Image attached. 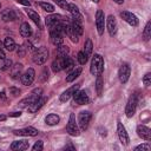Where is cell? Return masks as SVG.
I'll return each instance as SVG.
<instances>
[{"label":"cell","mask_w":151,"mask_h":151,"mask_svg":"<svg viewBox=\"0 0 151 151\" xmlns=\"http://www.w3.org/2000/svg\"><path fill=\"white\" fill-rule=\"evenodd\" d=\"M91 118H92V113L90 111H81L79 113V116H78V125H79L80 130L85 131L88 127Z\"/></svg>","instance_id":"cell-5"},{"label":"cell","mask_w":151,"mask_h":151,"mask_svg":"<svg viewBox=\"0 0 151 151\" xmlns=\"http://www.w3.org/2000/svg\"><path fill=\"white\" fill-rule=\"evenodd\" d=\"M20 34L22 38H29L32 35V28L28 22H22L20 26Z\"/></svg>","instance_id":"cell-22"},{"label":"cell","mask_w":151,"mask_h":151,"mask_svg":"<svg viewBox=\"0 0 151 151\" xmlns=\"http://www.w3.org/2000/svg\"><path fill=\"white\" fill-rule=\"evenodd\" d=\"M143 84H144L146 87L150 86V84H151V73H146V74L143 77Z\"/></svg>","instance_id":"cell-39"},{"label":"cell","mask_w":151,"mask_h":151,"mask_svg":"<svg viewBox=\"0 0 151 151\" xmlns=\"http://www.w3.org/2000/svg\"><path fill=\"white\" fill-rule=\"evenodd\" d=\"M1 19L4 21H13L17 19V13L12 8H6L1 12Z\"/></svg>","instance_id":"cell-21"},{"label":"cell","mask_w":151,"mask_h":151,"mask_svg":"<svg viewBox=\"0 0 151 151\" xmlns=\"http://www.w3.org/2000/svg\"><path fill=\"white\" fill-rule=\"evenodd\" d=\"M6 116L5 114H0V122H4V120H6Z\"/></svg>","instance_id":"cell-48"},{"label":"cell","mask_w":151,"mask_h":151,"mask_svg":"<svg viewBox=\"0 0 151 151\" xmlns=\"http://www.w3.org/2000/svg\"><path fill=\"white\" fill-rule=\"evenodd\" d=\"M73 66H74V61L70 57L64 55V70L70 71L71 68H73Z\"/></svg>","instance_id":"cell-32"},{"label":"cell","mask_w":151,"mask_h":151,"mask_svg":"<svg viewBox=\"0 0 151 151\" xmlns=\"http://www.w3.org/2000/svg\"><path fill=\"white\" fill-rule=\"evenodd\" d=\"M59 120H60V118H59V116L58 114H55V113H50V114H47L46 116V118H45V122H46V124L47 125H57L58 123H59Z\"/></svg>","instance_id":"cell-25"},{"label":"cell","mask_w":151,"mask_h":151,"mask_svg":"<svg viewBox=\"0 0 151 151\" xmlns=\"http://www.w3.org/2000/svg\"><path fill=\"white\" fill-rule=\"evenodd\" d=\"M71 26H72L73 31L76 32V34H77L78 37H80V35L83 34V26H81V24H80L79 21H76V20L71 21Z\"/></svg>","instance_id":"cell-29"},{"label":"cell","mask_w":151,"mask_h":151,"mask_svg":"<svg viewBox=\"0 0 151 151\" xmlns=\"http://www.w3.org/2000/svg\"><path fill=\"white\" fill-rule=\"evenodd\" d=\"M26 53H27V50H26V46H25V44H24V45H21V46L18 48V55H19V57H25Z\"/></svg>","instance_id":"cell-41"},{"label":"cell","mask_w":151,"mask_h":151,"mask_svg":"<svg viewBox=\"0 0 151 151\" xmlns=\"http://www.w3.org/2000/svg\"><path fill=\"white\" fill-rule=\"evenodd\" d=\"M65 149H66V150H68V149H70V150H74L76 147H74V146H73V145H72V144L70 143L68 145H66V146H65Z\"/></svg>","instance_id":"cell-47"},{"label":"cell","mask_w":151,"mask_h":151,"mask_svg":"<svg viewBox=\"0 0 151 151\" xmlns=\"http://www.w3.org/2000/svg\"><path fill=\"white\" fill-rule=\"evenodd\" d=\"M47 58H48V50H47V47L41 46L38 50H35V52L32 57V60L37 65H42V64H45Z\"/></svg>","instance_id":"cell-2"},{"label":"cell","mask_w":151,"mask_h":151,"mask_svg":"<svg viewBox=\"0 0 151 151\" xmlns=\"http://www.w3.org/2000/svg\"><path fill=\"white\" fill-rule=\"evenodd\" d=\"M32 149H33L34 151H41V150L44 149L42 140H38V142H35V143H34V145L32 146Z\"/></svg>","instance_id":"cell-40"},{"label":"cell","mask_w":151,"mask_h":151,"mask_svg":"<svg viewBox=\"0 0 151 151\" xmlns=\"http://www.w3.org/2000/svg\"><path fill=\"white\" fill-rule=\"evenodd\" d=\"M9 93L13 96V97H17L20 94V90L19 88H15V87H11L9 88Z\"/></svg>","instance_id":"cell-43"},{"label":"cell","mask_w":151,"mask_h":151,"mask_svg":"<svg viewBox=\"0 0 151 151\" xmlns=\"http://www.w3.org/2000/svg\"><path fill=\"white\" fill-rule=\"evenodd\" d=\"M120 17L129 25H131V26H138V18L133 13H131L129 11H123V12H120Z\"/></svg>","instance_id":"cell-13"},{"label":"cell","mask_w":151,"mask_h":151,"mask_svg":"<svg viewBox=\"0 0 151 151\" xmlns=\"http://www.w3.org/2000/svg\"><path fill=\"white\" fill-rule=\"evenodd\" d=\"M47 101V98L46 97H40L39 99H37L34 103H32L27 109H28V111L31 112V113H34V112H37L38 110H40L42 106H44V104Z\"/></svg>","instance_id":"cell-16"},{"label":"cell","mask_w":151,"mask_h":151,"mask_svg":"<svg viewBox=\"0 0 151 151\" xmlns=\"http://www.w3.org/2000/svg\"><path fill=\"white\" fill-rule=\"evenodd\" d=\"M21 116V112L19 111V112H12V113H9V117H20Z\"/></svg>","instance_id":"cell-45"},{"label":"cell","mask_w":151,"mask_h":151,"mask_svg":"<svg viewBox=\"0 0 151 151\" xmlns=\"http://www.w3.org/2000/svg\"><path fill=\"white\" fill-rule=\"evenodd\" d=\"M0 7H1V4H0Z\"/></svg>","instance_id":"cell-53"},{"label":"cell","mask_w":151,"mask_h":151,"mask_svg":"<svg viewBox=\"0 0 151 151\" xmlns=\"http://www.w3.org/2000/svg\"><path fill=\"white\" fill-rule=\"evenodd\" d=\"M77 59H78L79 64L85 65V64L87 63V60H88V55H87L84 51H80V52H78V54H77Z\"/></svg>","instance_id":"cell-33"},{"label":"cell","mask_w":151,"mask_h":151,"mask_svg":"<svg viewBox=\"0 0 151 151\" xmlns=\"http://www.w3.org/2000/svg\"><path fill=\"white\" fill-rule=\"evenodd\" d=\"M41 93H42V90H41L40 87L34 88V90L31 92V94H29L28 97H26L25 99H22V100L19 103V106H20V107H28L32 103H34L37 99H39V98L41 97Z\"/></svg>","instance_id":"cell-3"},{"label":"cell","mask_w":151,"mask_h":151,"mask_svg":"<svg viewBox=\"0 0 151 151\" xmlns=\"http://www.w3.org/2000/svg\"><path fill=\"white\" fill-rule=\"evenodd\" d=\"M117 133H118V138L120 140V143L123 145H129V142H130V138H129V134L126 132V129L125 126L123 125V123L118 122L117 123Z\"/></svg>","instance_id":"cell-8"},{"label":"cell","mask_w":151,"mask_h":151,"mask_svg":"<svg viewBox=\"0 0 151 151\" xmlns=\"http://www.w3.org/2000/svg\"><path fill=\"white\" fill-rule=\"evenodd\" d=\"M137 105H138V97H137V94H132L129 98L126 107H125V114L127 118H131L134 116L136 110H137Z\"/></svg>","instance_id":"cell-4"},{"label":"cell","mask_w":151,"mask_h":151,"mask_svg":"<svg viewBox=\"0 0 151 151\" xmlns=\"http://www.w3.org/2000/svg\"><path fill=\"white\" fill-rule=\"evenodd\" d=\"M60 8H63V9H68V2L66 1V0H53Z\"/></svg>","instance_id":"cell-38"},{"label":"cell","mask_w":151,"mask_h":151,"mask_svg":"<svg viewBox=\"0 0 151 151\" xmlns=\"http://www.w3.org/2000/svg\"><path fill=\"white\" fill-rule=\"evenodd\" d=\"M80 73H81V67L74 68V70H73L72 72H70L68 76L66 77V81H67V83H71V81L76 80V78H78V77L80 76Z\"/></svg>","instance_id":"cell-28"},{"label":"cell","mask_w":151,"mask_h":151,"mask_svg":"<svg viewBox=\"0 0 151 151\" xmlns=\"http://www.w3.org/2000/svg\"><path fill=\"white\" fill-rule=\"evenodd\" d=\"M11 67H12V60L8 59V58H5V59H4V63H2V65H1V70L6 71V70H9Z\"/></svg>","instance_id":"cell-37"},{"label":"cell","mask_w":151,"mask_h":151,"mask_svg":"<svg viewBox=\"0 0 151 151\" xmlns=\"http://www.w3.org/2000/svg\"><path fill=\"white\" fill-rule=\"evenodd\" d=\"M64 20H65V19H64L61 15H59V14H52V15L46 17L45 22H46V26L51 29V28H53V27H55V26L63 24Z\"/></svg>","instance_id":"cell-10"},{"label":"cell","mask_w":151,"mask_h":151,"mask_svg":"<svg viewBox=\"0 0 151 151\" xmlns=\"http://www.w3.org/2000/svg\"><path fill=\"white\" fill-rule=\"evenodd\" d=\"M52 70L54 72H59V71L64 70V57H58L52 63Z\"/></svg>","instance_id":"cell-23"},{"label":"cell","mask_w":151,"mask_h":151,"mask_svg":"<svg viewBox=\"0 0 151 151\" xmlns=\"http://www.w3.org/2000/svg\"><path fill=\"white\" fill-rule=\"evenodd\" d=\"M17 1H18V4H21L24 6H29L31 5V2L28 0H17Z\"/></svg>","instance_id":"cell-44"},{"label":"cell","mask_w":151,"mask_h":151,"mask_svg":"<svg viewBox=\"0 0 151 151\" xmlns=\"http://www.w3.org/2000/svg\"><path fill=\"white\" fill-rule=\"evenodd\" d=\"M71 14H72V17H73V20H76V21H79V22H81V20H83V15L80 14V12H79V8L74 5V4H68V9H67Z\"/></svg>","instance_id":"cell-20"},{"label":"cell","mask_w":151,"mask_h":151,"mask_svg":"<svg viewBox=\"0 0 151 151\" xmlns=\"http://www.w3.org/2000/svg\"><path fill=\"white\" fill-rule=\"evenodd\" d=\"M105 14L101 9H98L96 12V27H97V31H98V34L99 35H103L104 34V29H105Z\"/></svg>","instance_id":"cell-7"},{"label":"cell","mask_w":151,"mask_h":151,"mask_svg":"<svg viewBox=\"0 0 151 151\" xmlns=\"http://www.w3.org/2000/svg\"><path fill=\"white\" fill-rule=\"evenodd\" d=\"M29 147V143L27 140H15L11 144V150L13 151H22Z\"/></svg>","instance_id":"cell-19"},{"label":"cell","mask_w":151,"mask_h":151,"mask_svg":"<svg viewBox=\"0 0 151 151\" xmlns=\"http://www.w3.org/2000/svg\"><path fill=\"white\" fill-rule=\"evenodd\" d=\"M2 45H4V42H1V41H0V50H1V47H2Z\"/></svg>","instance_id":"cell-52"},{"label":"cell","mask_w":151,"mask_h":151,"mask_svg":"<svg viewBox=\"0 0 151 151\" xmlns=\"http://www.w3.org/2000/svg\"><path fill=\"white\" fill-rule=\"evenodd\" d=\"M137 134L144 140L151 139V130L145 125H138L137 126Z\"/></svg>","instance_id":"cell-17"},{"label":"cell","mask_w":151,"mask_h":151,"mask_svg":"<svg viewBox=\"0 0 151 151\" xmlns=\"http://www.w3.org/2000/svg\"><path fill=\"white\" fill-rule=\"evenodd\" d=\"M79 87H80V84H76V85H73L72 87H70V88H67L66 91H64V92L60 94V101H67V100L74 94V92H76Z\"/></svg>","instance_id":"cell-18"},{"label":"cell","mask_w":151,"mask_h":151,"mask_svg":"<svg viewBox=\"0 0 151 151\" xmlns=\"http://www.w3.org/2000/svg\"><path fill=\"white\" fill-rule=\"evenodd\" d=\"M103 78H101V74L97 76V80H96V90H97V94L98 96H101V92H103Z\"/></svg>","instance_id":"cell-30"},{"label":"cell","mask_w":151,"mask_h":151,"mask_svg":"<svg viewBox=\"0 0 151 151\" xmlns=\"http://www.w3.org/2000/svg\"><path fill=\"white\" fill-rule=\"evenodd\" d=\"M38 5L45 11V12H50V13H52V12H54V6L52 5V4H50V2H38Z\"/></svg>","instance_id":"cell-34"},{"label":"cell","mask_w":151,"mask_h":151,"mask_svg":"<svg viewBox=\"0 0 151 151\" xmlns=\"http://www.w3.org/2000/svg\"><path fill=\"white\" fill-rule=\"evenodd\" d=\"M91 1L94 2V4H98V2H99V0H91Z\"/></svg>","instance_id":"cell-51"},{"label":"cell","mask_w":151,"mask_h":151,"mask_svg":"<svg viewBox=\"0 0 151 151\" xmlns=\"http://www.w3.org/2000/svg\"><path fill=\"white\" fill-rule=\"evenodd\" d=\"M90 71L93 76H99L103 73L104 71V59L100 54H94L91 61V66H90Z\"/></svg>","instance_id":"cell-1"},{"label":"cell","mask_w":151,"mask_h":151,"mask_svg":"<svg viewBox=\"0 0 151 151\" xmlns=\"http://www.w3.org/2000/svg\"><path fill=\"white\" fill-rule=\"evenodd\" d=\"M130 73H131V68H130L129 64H123L118 71V77H119L120 83L125 84L130 78Z\"/></svg>","instance_id":"cell-11"},{"label":"cell","mask_w":151,"mask_h":151,"mask_svg":"<svg viewBox=\"0 0 151 151\" xmlns=\"http://www.w3.org/2000/svg\"><path fill=\"white\" fill-rule=\"evenodd\" d=\"M14 134L17 136H25V137H34L39 133V131L32 126H28V127H24V129H18V130H14L13 131Z\"/></svg>","instance_id":"cell-12"},{"label":"cell","mask_w":151,"mask_h":151,"mask_svg":"<svg viewBox=\"0 0 151 151\" xmlns=\"http://www.w3.org/2000/svg\"><path fill=\"white\" fill-rule=\"evenodd\" d=\"M26 13H27V15L29 17V19H32L39 27L41 26V20H40V17H39V14L35 12V11H33V9H26Z\"/></svg>","instance_id":"cell-26"},{"label":"cell","mask_w":151,"mask_h":151,"mask_svg":"<svg viewBox=\"0 0 151 151\" xmlns=\"http://www.w3.org/2000/svg\"><path fill=\"white\" fill-rule=\"evenodd\" d=\"M0 97H1L2 99H5V98H6V97H5V93H4V92H1V93H0Z\"/></svg>","instance_id":"cell-50"},{"label":"cell","mask_w":151,"mask_h":151,"mask_svg":"<svg viewBox=\"0 0 151 151\" xmlns=\"http://www.w3.org/2000/svg\"><path fill=\"white\" fill-rule=\"evenodd\" d=\"M6 58V55H5V52L2 51V50H0V60H4Z\"/></svg>","instance_id":"cell-46"},{"label":"cell","mask_w":151,"mask_h":151,"mask_svg":"<svg viewBox=\"0 0 151 151\" xmlns=\"http://www.w3.org/2000/svg\"><path fill=\"white\" fill-rule=\"evenodd\" d=\"M34 78H35V71H34L33 68H28V70L21 76L20 79H21V83H22L24 85L28 86V85H31V84L33 83Z\"/></svg>","instance_id":"cell-14"},{"label":"cell","mask_w":151,"mask_h":151,"mask_svg":"<svg viewBox=\"0 0 151 151\" xmlns=\"http://www.w3.org/2000/svg\"><path fill=\"white\" fill-rule=\"evenodd\" d=\"M73 99H74V103L78 104V105H85L88 103L90 98H88V94L85 92V90H77L74 92V94L72 96Z\"/></svg>","instance_id":"cell-9"},{"label":"cell","mask_w":151,"mask_h":151,"mask_svg":"<svg viewBox=\"0 0 151 151\" xmlns=\"http://www.w3.org/2000/svg\"><path fill=\"white\" fill-rule=\"evenodd\" d=\"M116 4H118V5H122L123 2H124V0H113Z\"/></svg>","instance_id":"cell-49"},{"label":"cell","mask_w":151,"mask_h":151,"mask_svg":"<svg viewBox=\"0 0 151 151\" xmlns=\"http://www.w3.org/2000/svg\"><path fill=\"white\" fill-rule=\"evenodd\" d=\"M21 71H22V64L18 63V64H14L12 67H11V77L12 78H18L19 76H21Z\"/></svg>","instance_id":"cell-24"},{"label":"cell","mask_w":151,"mask_h":151,"mask_svg":"<svg viewBox=\"0 0 151 151\" xmlns=\"http://www.w3.org/2000/svg\"><path fill=\"white\" fill-rule=\"evenodd\" d=\"M143 37H144V40H149L151 37V22L150 21L146 22V26L143 31Z\"/></svg>","instance_id":"cell-35"},{"label":"cell","mask_w":151,"mask_h":151,"mask_svg":"<svg viewBox=\"0 0 151 151\" xmlns=\"http://www.w3.org/2000/svg\"><path fill=\"white\" fill-rule=\"evenodd\" d=\"M4 46L6 47V50L7 51H9V52H12V51H14L15 50V41L13 40V38H11V37H7L5 40H4Z\"/></svg>","instance_id":"cell-27"},{"label":"cell","mask_w":151,"mask_h":151,"mask_svg":"<svg viewBox=\"0 0 151 151\" xmlns=\"http://www.w3.org/2000/svg\"><path fill=\"white\" fill-rule=\"evenodd\" d=\"M92 48H93V45H92V41L90 40V39H87L86 41H85V45H84V52L90 57L91 55V53H92Z\"/></svg>","instance_id":"cell-36"},{"label":"cell","mask_w":151,"mask_h":151,"mask_svg":"<svg viewBox=\"0 0 151 151\" xmlns=\"http://www.w3.org/2000/svg\"><path fill=\"white\" fill-rule=\"evenodd\" d=\"M66 131L70 136H73V137H77L79 136L80 131H79V126L78 124L76 123V117L73 113L70 114V118H68V123L66 125Z\"/></svg>","instance_id":"cell-6"},{"label":"cell","mask_w":151,"mask_h":151,"mask_svg":"<svg viewBox=\"0 0 151 151\" xmlns=\"http://www.w3.org/2000/svg\"><path fill=\"white\" fill-rule=\"evenodd\" d=\"M105 22H106V27H107L109 34L111 37H113L117 33V21H116V18L113 15H109Z\"/></svg>","instance_id":"cell-15"},{"label":"cell","mask_w":151,"mask_h":151,"mask_svg":"<svg viewBox=\"0 0 151 151\" xmlns=\"http://www.w3.org/2000/svg\"><path fill=\"white\" fill-rule=\"evenodd\" d=\"M150 145L149 144H140V145H138V146H136L134 147V150L137 151V150H145V151H150Z\"/></svg>","instance_id":"cell-42"},{"label":"cell","mask_w":151,"mask_h":151,"mask_svg":"<svg viewBox=\"0 0 151 151\" xmlns=\"http://www.w3.org/2000/svg\"><path fill=\"white\" fill-rule=\"evenodd\" d=\"M67 53H68V47H67V46H64L63 44L59 45V46H57V51H55L57 57H64V55H66Z\"/></svg>","instance_id":"cell-31"}]
</instances>
